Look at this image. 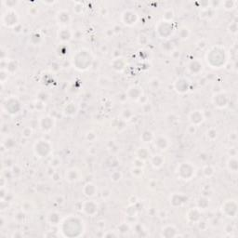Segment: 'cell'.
<instances>
[{
  "label": "cell",
  "mask_w": 238,
  "mask_h": 238,
  "mask_svg": "<svg viewBox=\"0 0 238 238\" xmlns=\"http://www.w3.org/2000/svg\"><path fill=\"white\" fill-rule=\"evenodd\" d=\"M43 120L46 122V125H48V121L49 120V117H48V116H47V117H44V118H43ZM51 125H53V123H50V125H49L48 126H46L45 130H48V129H51V127H52V126H51Z\"/></svg>",
  "instance_id": "9"
},
{
  "label": "cell",
  "mask_w": 238,
  "mask_h": 238,
  "mask_svg": "<svg viewBox=\"0 0 238 238\" xmlns=\"http://www.w3.org/2000/svg\"><path fill=\"white\" fill-rule=\"evenodd\" d=\"M224 7L227 8V10H230V8H233V7L235 5V2H231V1H225L223 3Z\"/></svg>",
  "instance_id": "8"
},
{
  "label": "cell",
  "mask_w": 238,
  "mask_h": 238,
  "mask_svg": "<svg viewBox=\"0 0 238 238\" xmlns=\"http://www.w3.org/2000/svg\"><path fill=\"white\" fill-rule=\"evenodd\" d=\"M163 164V158L161 157V155H155V157H152V165L155 167H160Z\"/></svg>",
  "instance_id": "4"
},
{
  "label": "cell",
  "mask_w": 238,
  "mask_h": 238,
  "mask_svg": "<svg viewBox=\"0 0 238 238\" xmlns=\"http://www.w3.org/2000/svg\"><path fill=\"white\" fill-rule=\"evenodd\" d=\"M66 178L70 181H76L77 180V172H76L75 169H71V170L68 171V175H66Z\"/></svg>",
  "instance_id": "6"
},
{
  "label": "cell",
  "mask_w": 238,
  "mask_h": 238,
  "mask_svg": "<svg viewBox=\"0 0 238 238\" xmlns=\"http://www.w3.org/2000/svg\"><path fill=\"white\" fill-rule=\"evenodd\" d=\"M18 22V16L14 10L7 11L3 16V23L6 26H13Z\"/></svg>",
  "instance_id": "1"
},
{
  "label": "cell",
  "mask_w": 238,
  "mask_h": 238,
  "mask_svg": "<svg viewBox=\"0 0 238 238\" xmlns=\"http://www.w3.org/2000/svg\"><path fill=\"white\" fill-rule=\"evenodd\" d=\"M85 188H88L89 189V192L87 193H85V194L88 195V196H93V195L95 194V192H96V188H95V186L91 184V183H89L86 185V187Z\"/></svg>",
  "instance_id": "7"
},
{
  "label": "cell",
  "mask_w": 238,
  "mask_h": 238,
  "mask_svg": "<svg viewBox=\"0 0 238 238\" xmlns=\"http://www.w3.org/2000/svg\"><path fill=\"white\" fill-rule=\"evenodd\" d=\"M58 20L61 23H63V24L68 23V22H69V21H70V15L67 11L62 10V11H61L58 14Z\"/></svg>",
  "instance_id": "3"
},
{
  "label": "cell",
  "mask_w": 238,
  "mask_h": 238,
  "mask_svg": "<svg viewBox=\"0 0 238 238\" xmlns=\"http://www.w3.org/2000/svg\"><path fill=\"white\" fill-rule=\"evenodd\" d=\"M160 144H162V148L161 150H166V148L167 147L168 143H167V140L164 137H159L156 141H155V146H159Z\"/></svg>",
  "instance_id": "5"
},
{
  "label": "cell",
  "mask_w": 238,
  "mask_h": 238,
  "mask_svg": "<svg viewBox=\"0 0 238 238\" xmlns=\"http://www.w3.org/2000/svg\"><path fill=\"white\" fill-rule=\"evenodd\" d=\"M138 20V16L134 11L126 10L122 14V21L126 25H133Z\"/></svg>",
  "instance_id": "2"
}]
</instances>
